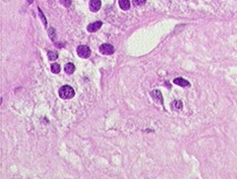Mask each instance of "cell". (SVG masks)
<instances>
[{
    "label": "cell",
    "instance_id": "1",
    "mask_svg": "<svg viewBox=\"0 0 237 179\" xmlns=\"http://www.w3.org/2000/svg\"><path fill=\"white\" fill-rule=\"evenodd\" d=\"M60 98L64 99V100H67V99H71L74 97L75 93H74V90L72 89L70 85H63L59 89L58 92Z\"/></svg>",
    "mask_w": 237,
    "mask_h": 179
},
{
    "label": "cell",
    "instance_id": "2",
    "mask_svg": "<svg viewBox=\"0 0 237 179\" xmlns=\"http://www.w3.org/2000/svg\"><path fill=\"white\" fill-rule=\"evenodd\" d=\"M76 52H77V55L79 56L81 58H83V59L89 58L90 56H91V54H92L91 49H90L88 46H86V45H79L77 47V49H76Z\"/></svg>",
    "mask_w": 237,
    "mask_h": 179
},
{
    "label": "cell",
    "instance_id": "3",
    "mask_svg": "<svg viewBox=\"0 0 237 179\" xmlns=\"http://www.w3.org/2000/svg\"><path fill=\"white\" fill-rule=\"evenodd\" d=\"M99 50H100V52L102 54H104V55H111V54L114 53L115 49L114 47L112 46V45L110 44H103L101 45L100 48H99Z\"/></svg>",
    "mask_w": 237,
    "mask_h": 179
},
{
    "label": "cell",
    "instance_id": "4",
    "mask_svg": "<svg viewBox=\"0 0 237 179\" xmlns=\"http://www.w3.org/2000/svg\"><path fill=\"white\" fill-rule=\"evenodd\" d=\"M151 96L153 97V99H154L156 102H158V103H161L162 105L164 104L163 96H162L161 91H159V90H155V91H153V92L151 93Z\"/></svg>",
    "mask_w": 237,
    "mask_h": 179
},
{
    "label": "cell",
    "instance_id": "5",
    "mask_svg": "<svg viewBox=\"0 0 237 179\" xmlns=\"http://www.w3.org/2000/svg\"><path fill=\"white\" fill-rule=\"evenodd\" d=\"M102 25H103V22H92V24H90V25L88 26L87 30H88V32H90V33H94V32L100 30L101 27H102Z\"/></svg>",
    "mask_w": 237,
    "mask_h": 179
},
{
    "label": "cell",
    "instance_id": "6",
    "mask_svg": "<svg viewBox=\"0 0 237 179\" xmlns=\"http://www.w3.org/2000/svg\"><path fill=\"white\" fill-rule=\"evenodd\" d=\"M101 5H102L101 0H92L91 3H90V9L93 12H97L101 8Z\"/></svg>",
    "mask_w": 237,
    "mask_h": 179
},
{
    "label": "cell",
    "instance_id": "7",
    "mask_svg": "<svg viewBox=\"0 0 237 179\" xmlns=\"http://www.w3.org/2000/svg\"><path fill=\"white\" fill-rule=\"evenodd\" d=\"M173 81H174L175 85H180V87H189L190 85L189 81H186V79H184V78H182V77L175 78Z\"/></svg>",
    "mask_w": 237,
    "mask_h": 179
},
{
    "label": "cell",
    "instance_id": "8",
    "mask_svg": "<svg viewBox=\"0 0 237 179\" xmlns=\"http://www.w3.org/2000/svg\"><path fill=\"white\" fill-rule=\"evenodd\" d=\"M75 70V66H74L73 63H67L64 66V71L66 72L67 74H72Z\"/></svg>",
    "mask_w": 237,
    "mask_h": 179
},
{
    "label": "cell",
    "instance_id": "9",
    "mask_svg": "<svg viewBox=\"0 0 237 179\" xmlns=\"http://www.w3.org/2000/svg\"><path fill=\"white\" fill-rule=\"evenodd\" d=\"M119 6H120L121 9H123V10H127V9H129V6H130V2L129 0H119Z\"/></svg>",
    "mask_w": 237,
    "mask_h": 179
},
{
    "label": "cell",
    "instance_id": "10",
    "mask_svg": "<svg viewBox=\"0 0 237 179\" xmlns=\"http://www.w3.org/2000/svg\"><path fill=\"white\" fill-rule=\"evenodd\" d=\"M182 107H183V103H182L181 101L176 100L172 103V108L174 110H177V111H178V110H181Z\"/></svg>",
    "mask_w": 237,
    "mask_h": 179
},
{
    "label": "cell",
    "instance_id": "11",
    "mask_svg": "<svg viewBox=\"0 0 237 179\" xmlns=\"http://www.w3.org/2000/svg\"><path fill=\"white\" fill-rule=\"evenodd\" d=\"M48 57L51 61H54L58 58V53L56 51H52V50H49L48 51Z\"/></svg>",
    "mask_w": 237,
    "mask_h": 179
},
{
    "label": "cell",
    "instance_id": "12",
    "mask_svg": "<svg viewBox=\"0 0 237 179\" xmlns=\"http://www.w3.org/2000/svg\"><path fill=\"white\" fill-rule=\"evenodd\" d=\"M51 71L53 73H59L60 72V65L58 63H53L51 64Z\"/></svg>",
    "mask_w": 237,
    "mask_h": 179
},
{
    "label": "cell",
    "instance_id": "13",
    "mask_svg": "<svg viewBox=\"0 0 237 179\" xmlns=\"http://www.w3.org/2000/svg\"><path fill=\"white\" fill-rule=\"evenodd\" d=\"M145 2H147V0H132V3H133L134 6H141Z\"/></svg>",
    "mask_w": 237,
    "mask_h": 179
},
{
    "label": "cell",
    "instance_id": "14",
    "mask_svg": "<svg viewBox=\"0 0 237 179\" xmlns=\"http://www.w3.org/2000/svg\"><path fill=\"white\" fill-rule=\"evenodd\" d=\"M60 3L65 7H69L70 4H71V0H59Z\"/></svg>",
    "mask_w": 237,
    "mask_h": 179
},
{
    "label": "cell",
    "instance_id": "15",
    "mask_svg": "<svg viewBox=\"0 0 237 179\" xmlns=\"http://www.w3.org/2000/svg\"><path fill=\"white\" fill-rule=\"evenodd\" d=\"M48 32H49V37L52 39V40H54L55 39V30L53 29V28H50L49 30H48Z\"/></svg>",
    "mask_w": 237,
    "mask_h": 179
},
{
    "label": "cell",
    "instance_id": "16",
    "mask_svg": "<svg viewBox=\"0 0 237 179\" xmlns=\"http://www.w3.org/2000/svg\"><path fill=\"white\" fill-rule=\"evenodd\" d=\"M38 11H39V13H40V16H41V18H42V20H43V22H44L45 27H47V22H46V20H45V16H44V14H43L42 10H41V9L39 8V9H38Z\"/></svg>",
    "mask_w": 237,
    "mask_h": 179
}]
</instances>
